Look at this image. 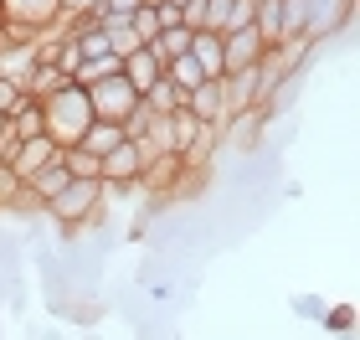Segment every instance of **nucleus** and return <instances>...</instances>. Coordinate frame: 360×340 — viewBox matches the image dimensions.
Here are the masks:
<instances>
[{
	"instance_id": "obj_9",
	"label": "nucleus",
	"mask_w": 360,
	"mask_h": 340,
	"mask_svg": "<svg viewBox=\"0 0 360 340\" xmlns=\"http://www.w3.org/2000/svg\"><path fill=\"white\" fill-rule=\"evenodd\" d=\"M15 83H21V93H31V99H46V93H57L62 83H72V77L62 73L57 62H26V68L15 73Z\"/></svg>"
},
{
	"instance_id": "obj_20",
	"label": "nucleus",
	"mask_w": 360,
	"mask_h": 340,
	"mask_svg": "<svg viewBox=\"0 0 360 340\" xmlns=\"http://www.w3.org/2000/svg\"><path fill=\"white\" fill-rule=\"evenodd\" d=\"M62 165H68V175L98 181V155H93V150H83V144H62Z\"/></svg>"
},
{
	"instance_id": "obj_23",
	"label": "nucleus",
	"mask_w": 360,
	"mask_h": 340,
	"mask_svg": "<svg viewBox=\"0 0 360 340\" xmlns=\"http://www.w3.org/2000/svg\"><path fill=\"white\" fill-rule=\"evenodd\" d=\"M319 320H324V330H330V335H350L355 330V310H350V304H335V310H324Z\"/></svg>"
},
{
	"instance_id": "obj_21",
	"label": "nucleus",
	"mask_w": 360,
	"mask_h": 340,
	"mask_svg": "<svg viewBox=\"0 0 360 340\" xmlns=\"http://www.w3.org/2000/svg\"><path fill=\"white\" fill-rule=\"evenodd\" d=\"M144 103H150L155 113H170V108H180V103H186V93H180V88L170 83V77H160V83H155L150 93H144Z\"/></svg>"
},
{
	"instance_id": "obj_29",
	"label": "nucleus",
	"mask_w": 360,
	"mask_h": 340,
	"mask_svg": "<svg viewBox=\"0 0 360 340\" xmlns=\"http://www.w3.org/2000/svg\"><path fill=\"white\" fill-rule=\"evenodd\" d=\"M15 144H21V134L6 124V134H0V165H11V155H15Z\"/></svg>"
},
{
	"instance_id": "obj_13",
	"label": "nucleus",
	"mask_w": 360,
	"mask_h": 340,
	"mask_svg": "<svg viewBox=\"0 0 360 340\" xmlns=\"http://www.w3.org/2000/svg\"><path fill=\"white\" fill-rule=\"evenodd\" d=\"M191 57L201 62L206 77H221L226 73L221 68V31H195V37H191Z\"/></svg>"
},
{
	"instance_id": "obj_14",
	"label": "nucleus",
	"mask_w": 360,
	"mask_h": 340,
	"mask_svg": "<svg viewBox=\"0 0 360 340\" xmlns=\"http://www.w3.org/2000/svg\"><path fill=\"white\" fill-rule=\"evenodd\" d=\"M68 181H72V175H68V165H62V155H57L52 165H41V170L26 181V191H31V196H37V201L46 206V201H52V196H57V191L68 186Z\"/></svg>"
},
{
	"instance_id": "obj_28",
	"label": "nucleus",
	"mask_w": 360,
	"mask_h": 340,
	"mask_svg": "<svg viewBox=\"0 0 360 340\" xmlns=\"http://www.w3.org/2000/svg\"><path fill=\"white\" fill-rule=\"evenodd\" d=\"M252 11H257V0H232V11H226V31L252 26Z\"/></svg>"
},
{
	"instance_id": "obj_19",
	"label": "nucleus",
	"mask_w": 360,
	"mask_h": 340,
	"mask_svg": "<svg viewBox=\"0 0 360 340\" xmlns=\"http://www.w3.org/2000/svg\"><path fill=\"white\" fill-rule=\"evenodd\" d=\"M191 37H195L191 26H160V37L150 46H155L160 57H180V52H191Z\"/></svg>"
},
{
	"instance_id": "obj_31",
	"label": "nucleus",
	"mask_w": 360,
	"mask_h": 340,
	"mask_svg": "<svg viewBox=\"0 0 360 340\" xmlns=\"http://www.w3.org/2000/svg\"><path fill=\"white\" fill-rule=\"evenodd\" d=\"M6 124H11V119H6V113H0V134H6Z\"/></svg>"
},
{
	"instance_id": "obj_1",
	"label": "nucleus",
	"mask_w": 360,
	"mask_h": 340,
	"mask_svg": "<svg viewBox=\"0 0 360 340\" xmlns=\"http://www.w3.org/2000/svg\"><path fill=\"white\" fill-rule=\"evenodd\" d=\"M41 212L57 222L62 237H77L83 227L103 222V212H108V206H103V181H83V175H72V181L41 206Z\"/></svg>"
},
{
	"instance_id": "obj_4",
	"label": "nucleus",
	"mask_w": 360,
	"mask_h": 340,
	"mask_svg": "<svg viewBox=\"0 0 360 340\" xmlns=\"http://www.w3.org/2000/svg\"><path fill=\"white\" fill-rule=\"evenodd\" d=\"M139 170H144V155H139L134 139H119L108 155H98V181H108V186H129V191H134Z\"/></svg>"
},
{
	"instance_id": "obj_7",
	"label": "nucleus",
	"mask_w": 360,
	"mask_h": 340,
	"mask_svg": "<svg viewBox=\"0 0 360 340\" xmlns=\"http://www.w3.org/2000/svg\"><path fill=\"white\" fill-rule=\"evenodd\" d=\"M57 155H62V144H57L52 134H46V129H41V134H31V139H21V144H15V155H11V170L21 175V186H26L31 175H37L41 165H52Z\"/></svg>"
},
{
	"instance_id": "obj_25",
	"label": "nucleus",
	"mask_w": 360,
	"mask_h": 340,
	"mask_svg": "<svg viewBox=\"0 0 360 340\" xmlns=\"http://www.w3.org/2000/svg\"><path fill=\"white\" fill-rule=\"evenodd\" d=\"M15 196H21V175H15L11 165H0V212H11Z\"/></svg>"
},
{
	"instance_id": "obj_24",
	"label": "nucleus",
	"mask_w": 360,
	"mask_h": 340,
	"mask_svg": "<svg viewBox=\"0 0 360 340\" xmlns=\"http://www.w3.org/2000/svg\"><path fill=\"white\" fill-rule=\"evenodd\" d=\"M52 62H57V68H62V73H68V77L77 73V62H83V52H77V42H72V31H62V42H57V57H52Z\"/></svg>"
},
{
	"instance_id": "obj_8",
	"label": "nucleus",
	"mask_w": 360,
	"mask_h": 340,
	"mask_svg": "<svg viewBox=\"0 0 360 340\" xmlns=\"http://www.w3.org/2000/svg\"><path fill=\"white\" fill-rule=\"evenodd\" d=\"M268 46L257 37V26H237V31H221V68L237 73V68H252Z\"/></svg>"
},
{
	"instance_id": "obj_18",
	"label": "nucleus",
	"mask_w": 360,
	"mask_h": 340,
	"mask_svg": "<svg viewBox=\"0 0 360 340\" xmlns=\"http://www.w3.org/2000/svg\"><path fill=\"white\" fill-rule=\"evenodd\" d=\"M113 73H119V57H113V52H103V57H83V62H77V73H72V83L93 88L98 77H113Z\"/></svg>"
},
{
	"instance_id": "obj_3",
	"label": "nucleus",
	"mask_w": 360,
	"mask_h": 340,
	"mask_svg": "<svg viewBox=\"0 0 360 340\" xmlns=\"http://www.w3.org/2000/svg\"><path fill=\"white\" fill-rule=\"evenodd\" d=\"M350 15H355V0H304L299 37H309L314 46H324L330 37H340V31L350 26Z\"/></svg>"
},
{
	"instance_id": "obj_6",
	"label": "nucleus",
	"mask_w": 360,
	"mask_h": 340,
	"mask_svg": "<svg viewBox=\"0 0 360 340\" xmlns=\"http://www.w3.org/2000/svg\"><path fill=\"white\" fill-rule=\"evenodd\" d=\"M119 73H124V83L144 99V93H150L160 77H165V57H160L155 46L144 42V46H134V52H124V57H119Z\"/></svg>"
},
{
	"instance_id": "obj_22",
	"label": "nucleus",
	"mask_w": 360,
	"mask_h": 340,
	"mask_svg": "<svg viewBox=\"0 0 360 340\" xmlns=\"http://www.w3.org/2000/svg\"><path fill=\"white\" fill-rule=\"evenodd\" d=\"M129 26H134V37H139V42H155V37H160V11L150 6V0H139L134 15H129Z\"/></svg>"
},
{
	"instance_id": "obj_11",
	"label": "nucleus",
	"mask_w": 360,
	"mask_h": 340,
	"mask_svg": "<svg viewBox=\"0 0 360 340\" xmlns=\"http://www.w3.org/2000/svg\"><path fill=\"white\" fill-rule=\"evenodd\" d=\"M0 11H6V21H26V26H37V31L57 26V15H62L57 0H0Z\"/></svg>"
},
{
	"instance_id": "obj_26",
	"label": "nucleus",
	"mask_w": 360,
	"mask_h": 340,
	"mask_svg": "<svg viewBox=\"0 0 360 340\" xmlns=\"http://www.w3.org/2000/svg\"><path fill=\"white\" fill-rule=\"evenodd\" d=\"M57 6H62L57 26H72V21H83V15H93V11H98V0H57Z\"/></svg>"
},
{
	"instance_id": "obj_16",
	"label": "nucleus",
	"mask_w": 360,
	"mask_h": 340,
	"mask_svg": "<svg viewBox=\"0 0 360 340\" xmlns=\"http://www.w3.org/2000/svg\"><path fill=\"white\" fill-rule=\"evenodd\" d=\"M119 139H124L119 119H93V124L83 129V139H77V144H83V150H93V155H108Z\"/></svg>"
},
{
	"instance_id": "obj_30",
	"label": "nucleus",
	"mask_w": 360,
	"mask_h": 340,
	"mask_svg": "<svg viewBox=\"0 0 360 340\" xmlns=\"http://www.w3.org/2000/svg\"><path fill=\"white\" fill-rule=\"evenodd\" d=\"M293 310H299L304 320H319V315H324V304H319V299H293Z\"/></svg>"
},
{
	"instance_id": "obj_27",
	"label": "nucleus",
	"mask_w": 360,
	"mask_h": 340,
	"mask_svg": "<svg viewBox=\"0 0 360 340\" xmlns=\"http://www.w3.org/2000/svg\"><path fill=\"white\" fill-rule=\"evenodd\" d=\"M226 11H232V0H206L201 31H226Z\"/></svg>"
},
{
	"instance_id": "obj_10",
	"label": "nucleus",
	"mask_w": 360,
	"mask_h": 340,
	"mask_svg": "<svg viewBox=\"0 0 360 340\" xmlns=\"http://www.w3.org/2000/svg\"><path fill=\"white\" fill-rule=\"evenodd\" d=\"M186 108L195 113V119H211L221 124L226 119V99H221V77H201L191 93H186Z\"/></svg>"
},
{
	"instance_id": "obj_17",
	"label": "nucleus",
	"mask_w": 360,
	"mask_h": 340,
	"mask_svg": "<svg viewBox=\"0 0 360 340\" xmlns=\"http://www.w3.org/2000/svg\"><path fill=\"white\" fill-rule=\"evenodd\" d=\"M165 77H170V83H175L180 93H191L206 73H201V62H195L191 52H180V57H165Z\"/></svg>"
},
{
	"instance_id": "obj_5",
	"label": "nucleus",
	"mask_w": 360,
	"mask_h": 340,
	"mask_svg": "<svg viewBox=\"0 0 360 340\" xmlns=\"http://www.w3.org/2000/svg\"><path fill=\"white\" fill-rule=\"evenodd\" d=\"M88 99H93V119H124L139 103V93L124 83V73H113V77H98L88 88Z\"/></svg>"
},
{
	"instance_id": "obj_12",
	"label": "nucleus",
	"mask_w": 360,
	"mask_h": 340,
	"mask_svg": "<svg viewBox=\"0 0 360 340\" xmlns=\"http://www.w3.org/2000/svg\"><path fill=\"white\" fill-rule=\"evenodd\" d=\"M252 26H257V37H263V46H278L288 37V31H283V0H257Z\"/></svg>"
},
{
	"instance_id": "obj_2",
	"label": "nucleus",
	"mask_w": 360,
	"mask_h": 340,
	"mask_svg": "<svg viewBox=\"0 0 360 340\" xmlns=\"http://www.w3.org/2000/svg\"><path fill=\"white\" fill-rule=\"evenodd\" d=\"M41 124H46V134H52L57 144H77L83 129L93 124L88 88L83 83H62L57 93H46V99H41Z\"/></svg>"
},
{
	"instance_id": "obj_15",
	"label": "nucleus",
	"mask_w": 360,
	"mask_h": 340,
	"mask_svg": "<svg viewBox=\"0 0 360 340\" xmlns=\"http://www.w3.org/2000/svg\"><path fill=\"white\" fill-rule=\"evenodd\" d=\"M6 119H11V129H15V134H21V139H31V134H41V99H31V93H21V99H15V108L6 113Z\"/></svg>"
}]
</instances>
